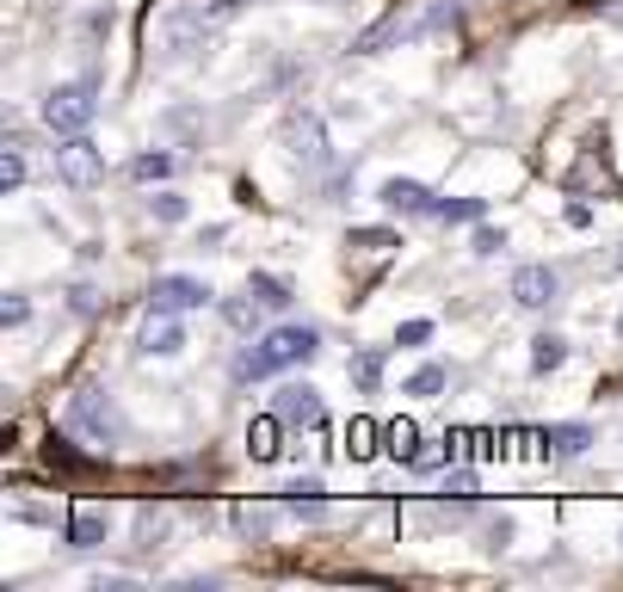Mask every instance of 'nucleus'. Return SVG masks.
<instances>
[{
	"instance_id": "28",
	"label": "nucleus",
	"mask_w": 623,
	"mask_h": 592,
	"mask_svg": "<svg viewBox=\"0 0 623 592\" xmlns=\"http://www.w3.org/2000/svg\"><path fill=\"white\" fill-rule=\"evenodd\" d=\"M0 186H7V191L25 186V155H19V149H7V155H0Z\"/></svg>"
},
{
	"instance_id": "29",
	"label": "nucleus",
	"mask_w": 623,
	"mask_h": 592,
	"mask_svg": "<svg viewBox=\"0 0 623 592\" xmlns=\"http://www.w3.org/2000/svg\"><path fill=\"white\" fill-rule=\"evenodd\" d=\"M155 222H186V198H179V191H161V198H155Z\"/></svg>"
},
{
	"instance_id": "23",
	"label": "nucleus",
	"mask_w": 623,
	"mask_h": 592,
	"mask_svg": "<svg viewBox=\"0 0 623 592\" xmlns=\"http://www.w3.org/2000/svg\"><path fill=\"white\" fill-rule=\"evenodd\" d=\"M248 290L260 296L265 309H291V284H284V278H272V272H253V278H248Z\"/></svg>"
},
{
	"instance_id": "31",
	"label": "nucleus",
	"mask_w": 623,
	"mask_h": 592,
	"mask_svg": "<svg viewBox=\"0 0 623 592\" xmlns=\"http://www.w3.org/2000/svg\"><path fill=\"white\" fill-rule=\"evenodd\" d=\"M0 321H7V328H25V321H32V303H25V296H7V303H0Z\"/></svg>"
},
{
	"instance_id": "8",
	"label": "nucleus",
	"mask_w": 623,
	"mask_h": 592,
	"mask_svg": "<svg viewBox=\"0 0 623 592\" xmlns=\"http://www.w3.org/2000/svg\"><path fill=\"white\" fill-rule=\"evenodd\" d=\"M376 204H383V210H395V217H433V210H438V198L420 186V179H383Z\"/></svg>"
},
{
	"instance_id": "25",
	"label": "nucleus",
	"mask_w": 623,
	"mask_h": 592,
	"mask_svg": "<svg viewBox=\"0 0 623 592\" xmlns=\"http://www.w3.org/2000/svg\"><path fill=\"white\" fill-rule=\"evenodd\" d=\"M482 494V482H476V475H469V469H457V475H445V487H438V500H445V506H469V500Z\"/></svg>"
},
{
	"instance_id": "3",
	"label": "nucleus",
	"mask_w": 623,
	"mask_h": 592,
	"mask_svg": "<svg viewBox=\"0 0 623 592\" xmlns=\"http://www.w3.org/2000/svg\"><path fill=\"white\" fill-rule=\"evenodd\" d=\"M56 179L75 191H94L99 179H106V149L99 142H87V130L80 136H68L63 149H56Z\"/></svg>"
},
{
	"instance_id": "9",
	"label": "nucleus",
	"mask_w": 623,
	"mask_h": 592,
	"mask_svg": "<svg viewBox=\"0 0 623 592\" xmlns=\"http://www.w3.org/2000/svg\"><path fill=\"white\" fill-rule=\"evenodd\" d=\"M248 457H253V463H278V457H284V420H278V407H272V414H260V420H248Z\"/></svg>"
},
{
	"instance_id": "16",
	"label": "nucleus",
	"mask_w": 623,
	"mask_h": 592,
	"mask_svg": "<svg viewBox=\"0 0 623 592\" xmlns=\"http://www.w3.org/2000/svg\"><path fill=\"white\" fill-rule=\"evenodd\" d=\"M376 438H383V426H376V420H352V426H346V457H352V463H371V457L383 451Z\"/></svg>"
},
{
	"instance_id": "34",
	"label": "nucleus",
	"mask_w": 623,
	"mask_h": 592,
	"mask_svg": "<svg viewBox=\"0 0 623 592\" xmlns=\"http://www.w3.org/2000/svg\"><path fill=\"white\" fill-rule=\"evenodd\" d=\"M241 7H248V0H210V13H217V19L222 13H241Z\"/></svg>"
},
{
	"instance_id": "2",
	"label": "nucleus",
	"mask_w": 623,
	"mask_h": 592,
	"mask_svg": "<svg viewBox=\"0 0 623 592\" xmlns=\"http://www.w3.org/2000/svg\"><path fill=\"white\" fill-rule=\"evenodd\" d=\"M99 118V99H94V80H75V87H56L44 99V124L56 136H80V130Z\"/></svg>"
},
{
	"instance_id": "14",
	"label": "nucleus",
	"mask_w": 623,
	"mask_h": 592,
	"mask_svg": "<svg viewBox=\"0 0 623 592\" xmlns=\"http://www.w3.org/2000/svg\"><path fill=\"white\" fill-rule=\"evenodd\" d=\"M291 142H296V155L309 161V167H321V161H328V136H321V118H315V111L291 118Z\"/></svg>"
},
{
	"instance_id": "6",
	"label": "nucleus",
	"mask_w": 623,
	"mask_h": 592,
	"mask_svg": "<svg viewBox=\"0 0 623 592\" xmlns=\"http://www.w3.org/2000/svg\"><path fill=\"white\" fill-rule=\"evenodd\" d=\"M272 407H278V420H284V426H303V432H315V426L328 420V407H321V390H309V383H284Z\"/></svg>"
},
{
	"instance_id": "1",
	"label": "nucleus",
	"mask_w": 623,
	"mask_h": 592,
	"mask_svg": "<svg viewBox=\"0 0 623 592\" xmlns=\"http://www.w3.org/2000/svg\"><path fill=\"white\" fill-rule=\"evenodd\" d=\"M315 352H321V333L315 328H272L265 340H253L241 359H234V383H260V376H278L291 371V364H309Z\"/></svg>"
},
{
	"instance_id": "19",
	"label": "nucleus",
	"mask_w": 623,
	"mask_h": 592,
	"mask_svg": "<svg viewBox=\"0 0 623 592\" xmlns=\"http://www.w3.org/2000/svg\"><path fill=\"white\" fill-rule=\"evenodd\" d=\"M414 445H420V426H414V420H390V426H383V451H390L395 463H414Z\"/></svg>"
},
{
	"instance_id": "10",
	"label": "nucleus",
	"mask_w": 623,
	"mask_h": 592,
	"mask_svg": "<svg viewBox=\"0 0 623 592\" xmlns=\"http://www.w3.org/2000/svg\"><path fill=\"white\" fill-rule=\"evenodd\" d=\"M587 445H592V426H575V420L537 426V451H544V457H580Z\"/></svg>"
},
{
	"instance_id": "17",
	"label": "nucleus",
	"mask_w": 623,
	"mask_h": 592,
	"mask_svg": "<svg viewBox=\"0 0 623 592\" xmlns=\"http://www.w3.org/2000/svg\"><path fill=\"white\" fill-rule=\"evenodd\" d=\"M561 359H568V340H561V333H537V340H531V371L537 376L561 371Z\"/></svg>"
},
{
	"instance_id": "22",
	"label": "nucleus",
	"mask_w": 623,
	"mask_h": 592,
	"mask_svg": "<svg viewBox=\"0 0 623 592\" xmlns=\"http://www.w3.org/2000/svg\"><path fill=\"white\" fill-rule=\"evenodd\" d=\"M433 217L438 222H482L488 217V198H438Z\"/></svg>"
},
{
	"instance_id": "35",
	"label": "nucleus",
	"mask_w": 623,
	"mask_h": 592,
	"mask_svg": "<svg viewBox=\"0 0 623 592\" xmlns=\"http://www.w3.org/2000/svg\"><path fill=\"white\" fill-rule=\"evenodd\" d=\"M617 333H623V315H617Z\"/></svg>"
},
{
	"instance_id": "30",
	"label": "nucleus",
	"mask_w": 623,
	"mask_h": 592,
	"mask_svg": "<svg viewBox=\"0 0 623 592\" xmlns=\"http://www.w3.org/2000/svg\"><path fill=\"white\" fill-rule=\"evenodd\" d=\"M500 248H506V234H500V229H488V222L476 229V241H469V253H482V260H494Z\"/></svg>"
},
{
	"instance_id": "21",
	"label": "nucleus",
	"mask_w": 623,
	"mask_h": 592,
	"mask_svg": "<svg viewBox=\"0 0 623 592\" xmlns=\"http://www.w3.org/2000/svg\"><path fill=\"white\" fill-rule=\"evenodd\" d=\"M383 364H390V352H383V346H364L359 359H352V376H359V390H364V395L383 383Z\"/></svg>"
},
{
	"instance_id": "13",
	"label": "nucleus",
	"mask_w": 623,
	"mask_h": 592,
	"mask_svg": "<svg viewBox=\"0 0 623 592\" xmlns=\"http://www.w3.org/2000/svg\"><path fill=\"white\" fill-rule=\"evenodd\" d=\"M106 530H111V518L99 513V506H75V513H68V544L75 549H99Z\"/></svg>"
},
{
	"instance_id": "24",
	"label": "nucleus",
	"mask_w": 623,
	"mask_h": 592,
	"mask_svg": "<svg viewBox=\"0 0 623 592\" xmlns=\"http://www.w3.org/2000/svg\"><path fill=\"white\" fill-rule=\"evenodd\" d=\"M167 173H173V155H161V149H155V155H136V161H130V179H136V186H161Z\"/></svg>"
},
{
	"instance_id": "26",
	"label": "nucleus",
	"mask_w": 623,
	"mask_h": 592,
	"mask_svg": "<svg viewBox=\"0 0 623 592\" xmlns=\"http://www.w3.org/2000/svg\"><path fill=\"white\" fill-rule=\"evenodd\" d=\"M272 506H234V530H241V537H265V530H272Z\"/></svg>"
},
{
	"instance_id": "4",
	"label": "nucleus",
	"mask_w": 623,
	"mask_h": 592,
	"mask_svg": "<svg viewBox=\"0 0 623 592\" xmlns=\"http://www.w3.org/2000/svg\"><path fill=\"white\" fill-rule=\"evenodd\" d=\"M68 420H75L87 438H99V445H111V438L124 432V420H118V407H111L106 390H75L68 395Z\"/></svg>"
},
{
	"instance_id": "32",
	"label": "nucleus",
	"mask_w": 623,
	"mask_h": 592,
	"mask_svg": "<svg viewBox=\"0 0 623 592\" xmlns=\"http://www.w3.org/2000/svg\"><path fill=\"white\" fill-rule=\"evenodd\" d=\"M433 340V321H402V328H395V346H426Z\"/></svg>"
},
{
	"instance_id": "12",
	"label": "nucleus",
	"mask_w": 623,
	"mask_h": 592,
	"mask_svg": "<svg viewBox=\"0 0 623 592\" xmlns=\"http://www.w3.org/2000/svg\"><path fill=\"white\" fill-rule=\"evenodd\" d=\"M284 513H296V518H309V525H321V518H328V487L315 482V475L291 482V487H284Z\"/></svg>"
},
{
	"instance_id": "36",
	"label": "nucleus",
	"mask_w": 623,
	"mask_h": 592,
	"mask_svg": "<svg viewBox=\"0 0 623 592\" xmlns=\"http://www.w3.org/2000/svg\"><path fill=\"white\" fill-rule=\"evenodd\" d=\"M617 265H623V260H617Z\"/></svg>"
},
{
	"instance_id": "27",
	"label": "nucleus",
	"mask_w": 623,
	"mask_h": 592,
	"mask_svg": "<svg viewBox=\"0 0 623 592\" xmlns=\"http://www.w3.org/2000/svg\"><path fill=\"white\" fill-rule=\"evenodd\" d=\"M346 248H364V253H383V248H395V234H390V229H352V234H346Z\"/></svg>"
},
{
	"instance_id": "15",
	"label": "nucleus",
	"mask_w": 623,
	"mask_h": 592,
	"mask_svg": "<svg viewBox=\"0 0 623 592\" xmlns=\"http://www.w3.org/2000/svg\"><path fill=\"white\" fill-rule=\"evenodd\" d=\"M44 463L63 469V475H87V469H94V457H80L63 432H50V438H44Z\"/></svg>"
},
{
	"instance_id": "5",
	"label": "nucleus",
	"mask_w": 623,
	"mask_h": 592,
	"mask_svg": "<svg viewBox=\"0 0 623 592\" xmlns=\"http://www.w3.org/2000/svg\"><path fill=\"white\" fill-rule=\"evenodd\" d=\"M210 296H217V290H210L204 278L167 272V278H155V290H149V309H161V315H186V309H204Z\"/></svg>"
},
{
	"instance_id": "20",
	"label": "nucleus",
	"mask_w": 623,
	"mask_h": 592,
	"mask_svg": "<svg viewBox=\"0 0 623 592\" xmlns=\"http://www.w3.org/2000/svg\"><path fill=\"white\" fill-rule=\"evenodd\" d=\"M260 309H265V303H260V296H229V303H222V321H229V328L234 333H253V328H260Z\"/></svg>"
},
{
	"instance_id": "7",
	"label": "nucleus",
	"mask_w": 623,
	"mask_h": 592,
	"mask_svg": "<svg viewBox=\"0 0 623 592\" xmlns=\"http://www.w3.org/2000/svg\"><path fill=\"white\" fill-rule=\"evenodd\" d=\"M556 296H561L556 265H518V272H513V303H518V309H549Z\"/></svg>"
},
{
	"instance_id": "11",
	"label": "nucleus",
	"mask_w": 623,
	"mask_h": 592,
	"mask_svg": "<svg viewBox=\"0 0 623 592\" xmlns=\"http://www.w3.org/2000/svg\"><path fill=\"white\" fill-rule=\"evenodd\" d=\"M142 352L149 359H173V352H186V328L173 321V315H149V328H142Z\"/></svg>"
},
{
	"instance_id": "18",
	"label": "nucleus",
	"mask_w": 623,
	"mask_h": 592,
	"mask_svg": "<svg viewBox=\"0 0 623 592\" xmlns=\"http://www.w3.org/2000/svg\"><path fill=\"white\" fill-rule=\"evenodd\" d=\"M445 383H451V371H445V364H420V371L402 383V395H414V402H433V395H445Z\"/></svg>"
},
{
	"instance_id": "33",
	"label": "nucleus",
	"mask_w": 623,
	"mask_h": 592,
	"mask_svg": "<svg viewBox=\"0 0 623 592\" xmlns=\"http://www.w3.org/2000/svg\"><path fill=\"white\" fill-rule=\"evenodd\" d=\"M561 217H568V229H587V222H592V204H568Z\"/></svg>"
}]
</instances>
